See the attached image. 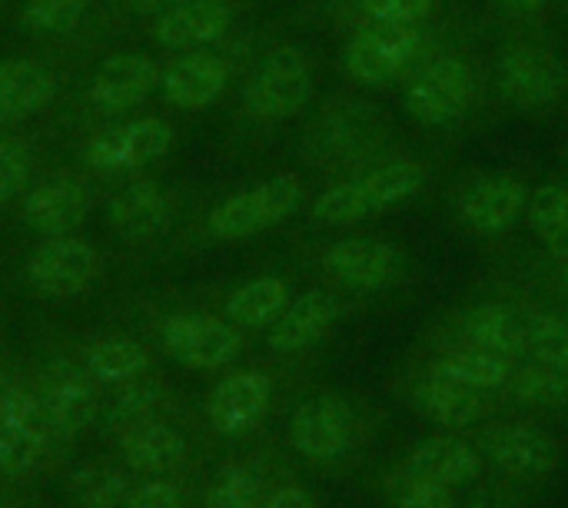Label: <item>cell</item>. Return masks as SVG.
<instances>
[{"mask_svg": "<svg viewBox=\"0 0 568 508\" xmlns=\"http://www.w3.org/2000/svg\"><path fill=\"white\" fill-rule=\"evenodd\" d=\"M413 403L429 423H436L443 429H469L473 423H479L486 416V396L483 393H473V389H466L453 379H443L436 373H429L416 386Z\"/></svg>", "mask_w": 568, "mask_h": 508, "instance_id": "4316f807", "label": "cell"}, {"mask_svg": "<svg viewBox=\"0 0 568 508\" xmlns=\"http://www.w3.org/2000/svg\"><path fill=\"white\" fill-rule=\"evenodd\" d=\"M30 173H33V160H30L27 146L0 136V206L17 200L27 190Z\"/></svg>", "mask_w": 568, "mask_h": 508, "instance_id": "f35d334b", "label": "cell"}, {"mask_svg": "<svg viewBox=\"0 0 568 508\" xmlns=\"http://www.w3.org/2000/svg\"><path fill=\"white\" fill-rule=\"evenodd\" d=\"M206 508H260V476L246 466L220 473L206 492Z\"/></svg>", "mask_w": 568, "mask_h": 508, "instance_id": "74e56055", "label": "cell"}, {"mask_svg": "<svg viewBox=\"0 0 568 508\" xmlns=\"http://www.w3.org/2000/svg\"><path fill=\"white\" fill-rule=\"evenodd\" d=\"M496 90L516 110H546L568 93L566 60L542 43H509L496 57Z\"/></svg>", "mask_w": 568, "mask_h": 508, "instance_id": "5b68a950", "label": "cell"}, {"mask_svg": "<svg viewBox=\"0 0 568 508\" xmlns=\"http://www.w3.org/2000/svg\"><path fill=\"white\" fill-rule=\"evenodd\" d=\"M483 453L509 479H519V482H539L559 469V446L552 443L549 433L529 423L493 426L483 436Z\"/></svg>", "mask_w": 568, "mask_h": 508, "instance_id": "5bb4252c", "label": "cell"}, {"mask_svg": "<svg viewBox=\"0 0 568 508\" xmlns=\"http://www.w3.org/2000/svg\"><path fill=\"white\" fill-rule=\"evenodd\" d=\"M406 476L456 489L479 476V453L459 436H433L409 453Z\"/></svg>", "mask_w": 568, "mask_h": 508, "instance_id": "cb8c5ba5", "label": "cell"}, {"mask_svg": "<svg viewBox=\"0 0 568 508\" xmlns=\"http://www.w3.org/2000/svg\"><path fill=\"white\" fill-rule=\"evenodd\" d=\"M50 423L37 399V393L10 386L0 393V473L10 479L30 476L47 446H50Z\"/></svg>", "mask_w": 568, "mask_h": 508, "instance_id": "ba28073f", "label": "cell"}, {"mask_svg": "<svg viewBox=\"0 0 568 508\" xmlns=\"http://www.w3.org/2000/svg\"><path fill=\"white\" fill-rule=\"evenodd\" d=\"M526 346L536 363L568 376V319L559 313H532L526 319Z\"/></svg>", "mask_w": 568, "mask_h": 508, "instance_id": "836d02e7", "label": "cell"}, {"mask_svg": "<svg viewBox=\"0 0 568 508\" xmlns=\"http://www.w3.org/2000/svg\"><path fill=\"white\" fill-rule=\"evenodd\" d=\"M529 203V186L519 176L509 173H493V176H476L459 190V220L479 233V236H499L506 233Z\"/></svg>", "mask_w": 568, "mask_h": 508, "instance_id": "9a60e30c", "label": "cell"}, {"mask_svg": "<svg viewBox=\"0 0 568 508\" xmlns=\"http://www.w3.org/2000/svg\"><path fill=\"white\" fill-rule=\"evenodd\" d=\"M436 376L443 379H453L473 393H499V389H509V376H513V363L503 359V356H493L486 349H453L446 353L436 366H433Z\"/></svg>", "mask_w": 568, "mask_h": 508, "instance_id": "f1b7e54d", "label": "cell"}, {"mask_svg": "<svg viewBox=\"0 0 568 508\" xmlns=\"http://www.w3.org/2000/svg\"><path fill=\"white\" fill-rule=\"evenodd\" d=\"M423 186H426L423 163L403 156H383L329 183L313 200V220L323 226H353L409 203Z\"/></svg>", "mask_w": 568, "mask_h": 508, "instance_id": "6da1fadb", "label": "cell"}, {"mask_svg": "<svg viewBox=\"0 0 568 508\" xmlns=\"http://www.w3.org/2000/svg\"><path fill=\"white\" fill-rule=\"evenodd\" d=\"M0 508H13V506H10V499H7V492H3V489H0Z\"/></svg>", "mask_w": 568, "mask_h": 508, "instance_id": "7dc6e473", "label": "cell"}, {"mask_svg": "<svg viewBox=\"0 0 568 508\" xmlns=\"http://www.w3.org/2000/svg\"><path fill=\"white\" fill-rule=\"evenodd\" d=\"M463 336L469 339V346L486 349L493 356H503L509 363H516L523 353H529V346H526V323H519L516 313L499 306V303L473 306L463 316Z\"/></svg>", "mask_w": 568, "mask_h": 508, "instance_id": "83f0119b", "label": "cell"}, {"mask_svg": "<svg viewBox=\"0 0 568 508\" xmlns=\"http://www.w3.org/2000/svg\"><path fill=\"white\" fill-rule=\"evenodd\" d=\"M57 93V77L33 60H0V123L40 113Z\"/></svg>", "mask_w": 568, "mask_h": 508, "instance_id": "484cf974", "label": "cell"}, {"mask_svg": "<svg viewBox=\"0 0 568 508\" xmlns=\"http://www.w3.org/2000/svg\"><path fill=\"white\" fill-rule=\"evenodd\" d=\"M339 319L336 296L323 289H306L296 299L286 303V309L270 326V349L276 353H303L313 343H320L333 323Z\"/></svg>", "mask_w": 568, "mask_h": 508, "instance_id": "7402d4cb", "label": "cell"}, {"mask_svg": "<svg viewBox=\"0 0 568 508\" xmlns=\"http://www.w3.org/2000/svg\"><path fill=\"white\" fill-rule=\"evenodd\" d=\"M120 456L136 473H173L186 463V443L183 436L156 419H143L120 433Z\"/></svg>", "mask_w": 568, "mask_h": 508, "instance_id": "d4e9b609", "label": "cell"}, {"mask_svg": "<svg viewBox=\"0 0 568 508\" xmlns=\"http://www.w3.org/2000/svg\"><path fill=\"white\" fill-rule=\"evenodd\" d=\"M509 393L519 403L529 406H566L568 403V376L559 369H549L542 363L519 366L509 376Z\"/></svg>", "mask_w": 568, "mask_h": 508, "instance_id": "e575fe53", "label": "cell"}, {"mask_svg": "<svg viewBox=\"0 0 568 508\" xmlns=\"http://www.w3.org/2000/svg\"><path fill=\"white\" fill-rule=\"evenodd\" d=\"M286 303H290L286 283L276 276H260V280L236 286L226 296V319L233 326H243V329L273 326V319L286 309Z\"/></svg>", "mask_w": 568, "mask_h": 508, "instance_id": "4dcf8cb0", "label": "cell"}, {"mask_svg": "<svg viewBox=\"0 0 568 508\" xmlns=\"http://www.w3.org/2000/svg\"><path fill=\"white\" fill-rule=\"evenodd\" d=\"M270 399H273L270 376L256 369H243L213 386L206 399V419L220 436H243L263 423V416L270 413Z\"/></svg>", "mask_w": 568, "mask_h": 508, "instance_id": "ac0fdd59", "label": "cell"}, {"mask_svg": "<svg viewBox=\"0 0 568 508\" xmlns=\"http://www.w3.org/2000/svg\"><path fill=\"white\" fill-rule=\"evenodd\" d=\"M233 27V7L226 0H180L153 23V37L170 50H200L216 43Z\"/></svg>", "mask_w": 568, "mask_h": 508, "instance_id": "44dd1931", "label": "cell"}, {"mask_svg": "<svg viewBox=\"0 0 568 508\" xmlns=\"http://www.w3.org/2000/svg\"><path fill=\"white\" fill-rule=\"evenodd\" d=\"M123 508H183L180 489L166 479H150L143 486H136L130 492V499L123 502Z\"/></svg>", "mask_w": 568, "mask_h": 508, "instance_id": "b9f144b4", "label": "cell"}, {"mask_svg": "<svg viewBox=\"0 0 568 508\" xmlns=\"http://www.w3.org/2000/svg\"><path fill=\"white\" fill-rule=\"evenodd\" d=\"M396 508H456V496L449 486L406 476V482L396 496Z\"/></svg>", "mask_w": 568, "mask_h": 508, "instance_id": "60d3db41", "label": "cell"}, {"mask_svg": "<svg viewBox=\"0 0 568 508\" xmlns=\"http://www.w3.org/2000/svg\"><path fill=\"white\" fill-rule=\"evenodd\" d=\"M313 67L300 47L270 50L243 87V103L260 120H290L313 100Z\"/></svg>", "mask_w": 568, "mask_h": 508, "instance_id": "8992f818", "label": "cell"}, {"mask_svg": "<svg viewBox=\"0 0 568 508\" xmlns=\"http://www.w3.org/2000/svg\"><path fill=\"white\" fill-rule=\"evenodd\" d=\"M363 13L369 17V23H396V27H419L436 0H359Z\"/></svg>", "mask_w": 568, "mask_h": 508, "instance_id": "ab89813d", "label": "cell"}, {"mask_svg": "<svg viewBox=\"0 0 568 508\" xmlns=\"http://www.w3.org/2000/svg\"><path fill=\"white\" fill-rule=\"evenodd\" d=\"M300 200H303L300 176L280 173L273 180L246 186V190L226 196L223 203H216L206 226L216 240H250V236H260V233L280 226L283 220H290L296 213Z\"/></svg>", "mask_w": 568, "mask_h": 508, "instance_id": "52a82bcc", "label": "cell"}, {"mask_svg": "<svg viewBox=\"0 0 568 508\" xmlns=\"http://www.w3.org/2000/svg\"><path fill=\"white\" fill-rule=\"evenodd\" d=\"M150 369V353L130 336H106L87 349V373L103 386H126L143 379Z\"/></svg>", "mask_w": 568, "mask_h": 508, "instance_id": "f546056e", "label": "cell"}, {"mask_svg": "<svg viewBox=\"0 0 568 508\" xmlns=\"http://www.w3.org/2000/svg\"><path fill=\"white\" fill-rule=\"evenodd\" d=\"M426 53V37L419 27L369 23L356 30L343 47V70L363 87H386L409 77Z\"/></svg>", "mask_w": 568, "mask_h": 508, "instance_id": "277c9868", "label": "cell"}, {"mask_svg": "<svg viewBox=\"0 0 568 508\" xmlns=\"http://www.w3.org/2000/svg\"><path fill=\"white\" fill-rule=\"evenodd\" d=\"M466 508H526V496L509 482H489L469 496Z\"/></svg>", "mask_w": 568, "mask_h": 508, "instance_id": "7bdbcfd3", "label": "cell"}, {"mask_svg": "<svg viewBox=\"0 0 568 508\" xmlns=\"http://www.w3.org/2000/svg\"><path fill=\"white\" fill-rule=\"evenodd\" d=\"M356 433V419L346 399L339 396H313L306 399L290 423L293 449L310 463H336Z\"/></svg>", "mask_w": 568, "mask_h": 508, "instance_id": "4fadbf2b", "label": "cell"}, {"mask_svg": "<svg viewBox=\"0 0 568 508\" xmlns=\"http://www.w3.org/2000/svg\"><path fill=\"white\" fill-rule=\"evenodd\" d=\"M133 486L113 466H83L70 476V499L77 508H123Z\"/></svg>", "mask_w": 568, "mask_h": 508, "instance_id": "d6a6232c", "label": "cell"}, {"mask_svg": "<svg viewBox=\"0 0 568 508\" xmlns=\"http://www.w3.org/2000/svg\"><path fill=\"white\" fill-rule=\"evenodd\" d=\"M176 143V130L160 116L126 120L97 133L87 146V163L100 173H133L163 160Z\"/></svg>", "mask_w": 568, "mask_h": 508, "instance_id": "9c48e42d", "label": "cell"}, {"mask_svg": "<svg viewBox=\"0 0 568 508\" xmlns=\"http://www.w3.org/2000/svg\"><path fill=\"white\" fill-rule=\"evenodd\" d=\"M37 399L47 413L53 436H60V439H73L97 419V393H93L90 373L77 369L63 359L43 373Z\"/></svg>", "mask_w": 568, "mask_h": 508, "instance_id": "2e32d148", "label": "cell"}, {"mask_svg": "<svg viewBox=\"0 0 568 508\" xmlns=\"http://www.w3.org/2000/svg\"><path fill=\"white\" fill-rule=\"evenodd\" d=\"M160 403H163V386H160V383H153V379H146V376H143V379H133V383H126L123 393L110 403L103 423H106V429L123 433V429H130V426L150 419V413H153Z\"/></svg>", "mask_w": 568, "mask_h": 508, "instance_id": "d590c367", "label": "cell"}, {"mask_svg": "<svg viewBox=\"0 0 568 508\" xmlns=\"http://www.w3.org/2000/svg\"><path fill=\"white\" fill-rule=\"evenodd\" d=\"M476 96V73L463 57L443 53L419 63L403 87V110L413 123L443 130L459 123Z\"/></svg>", "mask_w": 568, "mask_h": 508, "instance_id": "3957f363", "label": "cell"}, {"mask_svg": "<svg viewBox=\"0 0 568 508\" xmlns=\"http://www.w3.org/2000/svg\"><path fill=\"white\" fill-rule=\"evenodd\" d=\"M263 508H316V502H313V496H310L306 489L286 486V489H276V492L266 499V506Z\"/></svg>", "mask_w": 568, "mask_h": 508, "instance_id": "ee69618b", "label": "cell"}, {"mask_svg": "<svg viewBox=\"0 0 568 508\" xmlns=\"http://www.w3.org/2000/svg\"><path fill=\"white\" fill-rule=\"evenodd\" d=\"M499 7H506L509 13H519V17H529V13H539L546 7V0H496Z\"/></svg>", "mask_w": 568, "mask_h": 508, "instance_id": "f6af8a7d", "label": "cell"}, {"mask_svg": "<svg viewBox=\"0 0 568 508\" xmlns=\"http://www.w3.org/2000/svg\"><path fill=\"white\" fill-rule=\"evenodd\" d=\"M230 67L223 57L206 50H186L166 70H160V96L176 110H203L223 96Z\"/></svg>", "mask_w": 568, "mask_h": 508, "instance_id": "d6986e66", "label": "cell"}, {"mask_svg": "<svg viewBox=\"0 0 568 508\" xmlns=\"http://www.w3.org/2000/svg\"><path fill=\"white\" fill-rule=\"evenodd\" d=\"M526 220L536 240L556 260L568 263V183H542L529 190Z\"/></svg>", "mask_w": 568, "mask_h": 508, "instance_id": "1f68e13d", "label": "cell"}, {"mask_svg": "<svg viewBox=\"0 0 568 508\" xmlns=\"http://www.w3.org/2000/svg\"><path fill=\"white\" fill-rule=\"evenodd\" d=\"M393 126L369 100H336L303 133V160L320 170H359L383 156Z\"/></svg>", "mask_w": 568, "mask_h": 508, "instance_id": "7a4b0ae2", "label": "cell"}, {"mask_svg": "<svg viewBox=\"0 0 568 508\" xmlns=\"http://www.w3.org/2000/svg\"><path fill=\"white\" fill-rule=\"evenodd\" d=\"M90 206H93L90 186L80 176L60 173L43 180L23 196L20 220L40 236H67L90 216Z\"/></svg>", "mask_w": 568, "mask_h": 508, "instance_id": "e0dca14e", "label": "cell"}, {"mask_svg": "<svg viewBox=\"0 0 568 508\" xmlns=\"http://www.w3.org/2000/svg\"><path fill=\"white\" fill-rule=\"evenodd\" d=\"M170 216H173L170 193L156 180H136V183L123 186L106 206V220H110L113 233L130 243L163 233Z\"/></svg>", "mask_w": 568, "mask_h": 508, "instance_id": "603a6c76", "label": "cell"}, {"mask_svg": "<svg viewBox=\"0 0 568 508\" xmlns=\"http://www.w3.org/2000/svg\"><path fill=\"white\" fill-rule=\"evenodd\" d=\"M160 87V67L146 53H113L106 57L93 80H90V100L97 110L123 113L136 103H143Z\"/></svg>", "mask_w": 568, "mask_h": 508, "instance_id": "ffe728a7", "label": "cell"}, {"mask_svg": "<svg viewBox=\"0 0 568 508\" xmlns=\"http://www.w3.org/2000/svg\"><path fill=\"white\" fill-rule=\"evenodd\" d=\"M323 270L346 289L376 293L389 289L406 273V256L399 246L376 236H349L323 253Z\"/></svg>", "mask_w": 568, "mask_h": 508, "instance_id": "8fae6325", "label": "cell"}, {"mask_svg": "<svg viewBox=\"0 0 568 508\" xmlns=\"http://www.w3.org/2000/svg\"><path fill=\"white\" fill-rule=\"evenodd\" d=\"M87 0H27L23 3V27L33 33H67L83 20Z\"/></svg>", "mask_w": 568, "mask_h": 508, "instance_id": "8d00e7d4", "label": "cell"}, {"mask_svg": "<svg viewBox=\"0 0 568 508\" xmlns=\"http://www.w3.org/2000/svg\"><path fill=\"white\" fill-rule=\"evenodd\" d=\"M160 343L170 359L186 369H220L233 363L243 349V339L230 319L206 313H176L163 323Z\"/></svg>", "mask_w": 568, "mask_h": 508, "instance_id": "30bf717a", "label": "cell"}, {"mask_svg": "<svg viewBox=\"0 0 568 508\" xmlns=\"http://www.w3.org/2000/svg\"><path fill=\"white\" fill-rule=\"evenodd\" d=\"M566 173H568V166H566Z\"/></svg>", "mask_w": 568, "mask_h": 508, "instance_id": "681fc988", "label": "cell"}, {"mask_svg": "<svg viewBox=\"0 0 568 508\" xmlns=\"http://www.w3.org/2000/svg\"><path fill=\"white\" fill-rule=\"evenodd\" d=\"M130 3H133V7H136L140 13H156V10L163 13V10L176 7L180 0H130Z\"/></svg>", "mask_w": 568, "mask_h": 508, "instance_id": "bcb514c9", "label": "cell"}, {"mask_svg": "<svg viewBox=\"0 0 568 508\" xmlns=\"http://www.w3.org/2000/svg\"><path fill=\"white\" fill-rule=\"evenodd\" d=\"M562 286L568 289V263H566V270H562Z\"/></svg>", "mask_w": 568, "mask_h": 508, "instance_id": "c3c4849f", "label": "cell"}, {"mask_svg": "<svg viewBox=\"0 0 568 508\" xmlns=\"http://www.w3.org/2000/svg\"><path fill=\"white\" fill-rule=\"evenodd\" d=\"M100 270V256L87 240L77 236H47L27 260V280L43 296H80Z\"/></svg>", "mask_w": 568, "mask_h": 508, "instance_id": "7c38bea8", "label": "cell"}]
</instances>
